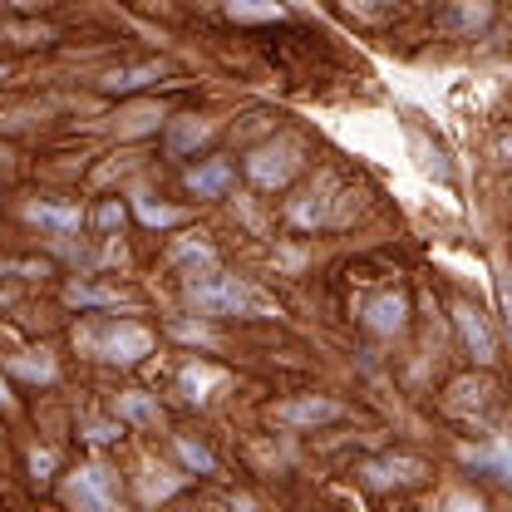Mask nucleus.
Wrapping results in <instances>:
<instances>
[{
  "label": "nucleus",
  "instance_id": "nucleus-1",
  "mask_svg": "<svg viewBox=\"0 0 512 512\" xmlns=\"http://www.w3.org/2000/svg\"><path fill=\"white\" fill-rule=\"evenodd\" d=\"M188 306L202 316H271V306L237 276H202L188 281Z\"/></svg>",
  "mask_w": 512,
  "mask_h": 512
},
{
  "label": "nucleus",
  "instance_id": "nucleus-2",
  "mask_svg": "<svg viewBox=\"0 0 512 512\" xmlns=\"http://www.w3.org/2000/svg\"><path fill=\"white\" fill-rule=\"evenodd\" d=\"M79 345H84L94 360L138 365V360L153 350V335H148L138 320H114V325H99V330H79Z\"/></svg>",
  "mask_w": 512,
  "mask_h": 512
},
{
  "label": "nucleus",
  "instance_id": "nucleus-3",
  "mask_svg": "<svg viewBox=\"0 0 512 512\" xmlns=\"http://www.w3.org/2000/svg\"><path fill=\"white\" fill-rule=\"evenodd\" d=\"M296 168H301V143L296 138H271V143H261L252 158H247V178L266 192L286 188Z\"/></svg>",
  "mask_w": 512,
  "mask_h": 512
},
{
  "label": "nucleus",
  "instance_id": "nucleus-4",
  "mask_svg": "<svg viewBox=\"0 0 512 512\" xmlns=\"http://www.w3.org/2000/svg\"><path fill=\"white\" fill-rule=\"evenodd\" d=\"M64 503L79 512H109L119 503V488H114V473L109 468H99V463H89V468H79V473H69V483H64Z\"/></svg>",
  "mask_w": 512,
  "mask_h": 512
},
{
  "label": "nucleus",
  "instance_id": "nucleus-5",
  "mask_svg": "<svg viewBox=\"0 0 512 512\" xmlns=\"http://www.w3.org/2000/svg\"><path fill=\"white\" fill-rule=\"evenodd\" d=\"M345 409L335 399H320V394H306V399H286L271 409V424H286V429H316V424H330L340 419Z\"/></svg>",
  "mask_w": 512,
  "mask_h": 512
},
{
  "label": "nucleus",
  "instance_id": "nucleus-6",
  "mask_svg": "<svg viewBox=\"0 0 512 512\" xmlns=\"http://www.w3.org/2000/svg\"><path fill=\"white\" fill-rule=\"evenodd\" d=\"M453 320H458V335H463V345L473 350V360H478V365H493V360H498V340H493L488 320L478 316L473 306H453Z\"/></svg>",
  "mask_w": 512,
  "mask_h": 512
},
{
  "label": "nucleus",
  "instance_id": "nucleus-7",
  "mask_svg": "<svg viewBox=\"0 0 512 512\" xmlns=\"http://www.w3.org/2000/svg\"><path fill=\"white\" fill-rule=\"evenodd\" d=\"M404 320H409V301H404L399 291H384V296H375V301L365 306V325H370L375 335H399Z\"/></svg>",
  "mask_w": 512,
  "mask_h": 512
},
{
  "label": "nucleus",
  "instance_id": "nucleus-8",
  "mask_svg": "<svg viewBox=\"0 0 512 512\" xmlns=\"http://www.w3.org/2000/svg\"><path fill=\"white\" fill-rule=\"evenodd\" d=\"M227 188H232V163H222V158H207L188 173V192L197 197H222Z\"/></svg>",
  "mask_w": 512,
  "mask_h": 512
},
{
  "label": "nucleus",
  "instance_id": "nucleus-9",
  "mask_svg": "<svg viewBox=\"0 0 512 512\" xmlns=\"http://www.w3.org/2000/svg\"><path fill=\"white\" fill-rule=\"evenodd\" d=\"M25 222H35V227H45V232H60V237H69V232L79 227V207H55V202H30V207H25Z\"/></svg>",
  "mask_w": 512,
  "mask_h": 512
},
{
  "label": "nucleus",
  "instance_id": "nucleus-10",
  "mask_svg": "<svg viewBox=\"0 0 512 512\" xmlns=\"http://www.w3.org/2000/svg\"><path fill=\"white\" fill-rule=\"evenodd\" d=\"M409 478H419V463H409V458H384V463H370L365 468V483L370 488H389V483H409Z\"/></svg>",
  "mask_w": 512,
  "mask_h": 512
},
{
  "label": "nucleus",
  "instance_id": "nucleus-11",
  "mask_svg": "<svg viewBox=\"0 0 512 512\" xmlns=\"http://www.w3.org/2000/svg\"><path fill=\"white\" fill-rule=\"evenodd\" d=\"M178 488H183V478H178V473H163V468H143L138 498H143V503H163V498H173Z\"/></svg>",
  "mask_w": 512,
  "mask_h": 512
},
{
  "label": "nucleus",
  "instance_id": "nucleus-12",
  "mask_svg": "<svg viewBox=\"0 0 512 512\" xmlns=\"http://www.w3.org/2000/svg\"><path fill=\"white\" fill-rule=\"evenodd\" d=\"M178 384H183V394H188L192 404H207V399H212L207 389H217V384H222V370H212V365H188Z\"/></svg>",
  "mask_w": 512,
  "mask_h": 512
},
{
  "label": "nucleus",
  "instance_id": "nucleus-13",
  "mask_svg": "<svg viewBox=\"0 0 512 512\" xmlns=\"http://www.w3.org/2000/svg\"><path fill=\"white\" fill-rule=\"evenodd\" d=\"M64 301H69V306H128V296L109 291V286H84V281H74V286L64 291Z\"/></svg>",
  "mask_w": 512,
  "mask_h": 512
},
{
  "label": "nucleus",
  "instance_id": "nucleus-14",
  "mask_svg": "<svg viewBox=\"0 0 512 512\" xmlns=\"http://www.w3.org/2000/svg\"><path fill=\"white\" fill-rule=\"evenodd\" d=\"M15 375L30 384H50L55 380V360L45 350H25V355H15Z\"/></svg>",
  "mask_w": 512,
  "mask_h": 512
},
{
  "label": "nucleus",
  "instance_id": "nucleus-15",
  "mask_svg": "<svg viewBox=\"0 0 512 512\" xmlns=\"http://www.w3.org/2000/svg\"><path fill=\"white\" fill-rule=\"evenodd\" d=\"M232 20H281L286 5L281 0H222Z\"/></svg>",
  "mask_w": 512,
  "mask_h": 512
},
{
  "label": "nucleus",
  "instance_id": "nucleus-16",
  "mask_svg": "<svg viewBox=\"0 0 512 512\" xmlns=\"http://www.w3.org/2000/svg\"><path fill=\"white\" fill-rule=\"evenodd\" d=\"M207 133H212V124H202V119H173L168 143H173V153H188V148H197Z\"/></svg>",
  "mask_w": 512,
  "mask_h": 512
},
{
  "label": "nucleus",
  "instance_id": "nucleus-17",
  "mask_svg": "<svg viewBox=\"0 0 512 512\" xmlns=\"http://www.w3.org/2000/svg\"><path fill=\"white\" fill-rule=\"evenodd\" d=\"M473 468H493V473H503V478H512V448L508 444H493V448H468L463 453Z\"/></svg>",
  "mask_w": 512,
  "mask_h": 512
},
{
  "label": "nucleus",
  "instance_id": "nucleus-18",
  "mask_svg": "<svg viewBox=\"0 0 512 512\" xmlns=\"http://www.w3.org/2000/svg\"><path fill=\"white\" fill-rule=\"evenodd\" d=\"M163 124V109L158 104H138V109H128L124 124H119V138H138V133H148V128Z\"/></svg>",
  "mask_w": 512,
  "mask_h": 512
},
{
  "label": "nucleus",
  "instance_id": "nucleus-19",
  "mask_svg": "<svg viewBox=\"0 0 512 512\" xmlns=\"http://www.w3.org/2000/svg\"><path fill=\"white\" fill-rule=\"evenodd\" d=\"M119 419H128V424H158V404L148 394H119Z\"/></svg>",
  "mask_w": 512,
  "mask_h": 512
},
{
  "label": "nucleus",
  "instance_id": "nucleus-20",
  "mask_svg": "<svg viewBox=\"0 0 512 512\" xmlns=\"http://www.w3.org/2000/svg\"><path fill=\"white\" fill-rule=\"evenodd\" d=\"M148 79H163V64H138V69H124V74H109L104 89L119 94V89H138V84H148Z\"/></svg>",
  "mask_w": 512,
  "mask_h": 512
},
{
  "label": "nucleus",
  "instance_id": "nucleus-21",
  "mask_svg": "<svg viewBox=\"0 0 512 512\" xmlns=\"http://www.w3.org/2000/svg\"><path fill=\"white\" fill-rule=\"evenodd\" d=\"M138 217H143L148 227H178V222H183L178 207H158V202H148V197H138Z\"/></svg>",
  "mask_w": 512,
  "mask_h": 512
},
{
  "label": "nucleus",
  "instance_id": "nucleus-22",
  "mask_svg": "<svg viewBox=\"0 0 512 512\" xmlns=\"http://www.w3.org/2000/svg\"><path fill=\"white\" fill-rule=\"evenodd\" d=\"M178 453H183V463L197 468V473H217V458L207 453L202 444H192V439H178Z\"/></svg>",
  "mask_w": 512,
  "mask_h": 512
},
{
  "label": "nucleus",
  "instance_id": "nucleus-23",
  "mask_svg": "<svg viewBox=\"0 0 512 512\" xmlns=\"http://www.w3.org/2000/svg\"><path fill=\"white\" fill-rule=\"evenodd\" d=\"M173 261H192V266H212L217 256H212V247H207V242H178V247H173Z\"/></svg>",
  "mask_w": 512,
  "mask_h": 512
},
{
  "label": "nucleus",
  "instance_id": "nucleus-24",
  "mask_svg": "<svg viewBox=\"0 0 512 512\" xmlns=\"http://www.w3.org/2000/svg\"><path fill=\"white\" fill-rule=\"evenodd\" d=\"M99 227H104V232L124 227V207H119V202H104V207H99Z\"/></svg>",
  "mask_w": 512,
  "mask_h": 512
},
{
  "label": "nucleus",
  "instance_id": "nucleus-25",
  "mask_svg": "<svg viewBox=\"0 0 512 512\" xmlns=\"http://www.w3.org/2000/svg\"><path fill=\"white\" fill-rule=\"evenodd\" d=\"M84 439H89V444H109V439H119V424H89Z\"/></svg>",
  "mask_w": 512,
  "mask_h": 512
},
{
  "label": "nucleus",
  "instance_id": "nucleus-26",
  "mask_svg": "<svg viewBox=\"0 0 512 512\" xmlns=\"http://www.w3.org/2000/svg\"><path fill=\"white\" fill-rule=\"evenodd\" d=\"M30 468H35V478H45V473L55 468V453H50V448H35V453H30Z\"/></svg>",
  "mask_w": 512,
  "mask_h": 512
},
{
  "label": "nucleus",
  "instance_id": "nucleus-27",
  "mask_svg": "<svg viewBox=\"0 0 512 512\" xmlns=\"http://www.w3.org/2000/svg\"><path fill=\"white\" fill-rule=\"evenodd\" d=\"M173 335H183V340H207V330H197V325H173Z\"/></svg>",
  "mask_w": 512,
  "mask_h": 512
},
{
  "label": "nucleus",
  "instance_id": "nucleus-28",
  "mask_svg": "<svg viewBox=\"0 0 512 512\" xmlns=\"http://www.w3.org/2000/svg\"><path fill=\"white\" fill-rule=\"evenodd\" d=\"M503 311H508V330H512V276H503Z\"/></svg>",
  "mask_w": 512,
  "mask_h": 512
},
{
  "label": "nucleus",
  "instance_id": "nucleus-29",
  "mask_svg": "<svg viewBox=\"0 0 512 512\" xmlns=\"http://www.w3.org/2000/svg\"><path fill=\"white\" fill-rule=\"evenodd\" d=\"M498 153H503V158H508V163H512V133H508V138H503V148H498Z\"/></svg>",
  "mask_w": 512,
  "mask_h": 512
},
{
  "label": "nucleus",
  "instance_id": "nucleus-30",
  "mask_svg": "<svg viewBox=\"0 0 512 512\" xmlns=\"http://www.w3.org/2000/svg\"><path fill=\"white\" fill-rule=\"evenodd\" d=\"M0 404H10V394H5V380H0Z\"/></svg>",
  "mask_w": 512,
  "mask_h": 512
},
{
  "label": "nucleus",
  "instance_id": "nucleus-31",
  "mask_svg": "<svg viewBox=\"0 0 512 512\" xmlns=\"http://www.w3.org/2000/svg\"><path fill=\"white\" fill-rule=\"evenodd\" d=\"M0 306H5V296H0Z\"/></svg>",
  "mask_w": 512,
  "mask_h": 512
}]
</instances>
